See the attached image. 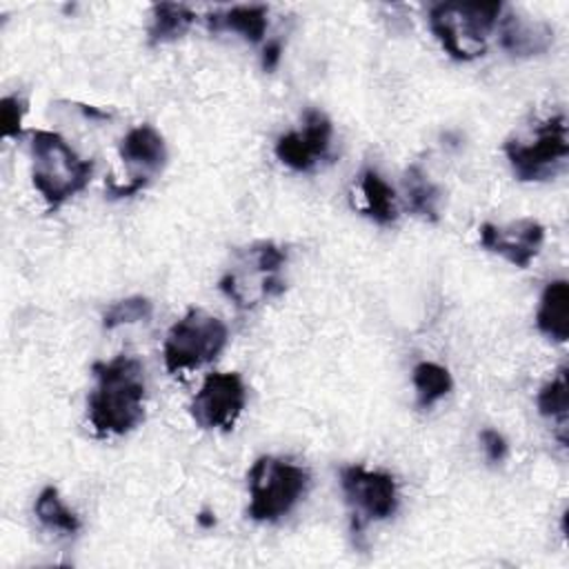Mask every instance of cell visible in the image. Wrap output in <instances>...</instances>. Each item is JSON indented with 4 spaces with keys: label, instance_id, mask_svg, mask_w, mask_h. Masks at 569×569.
Returning a JSON list of instances; mask_svg holds the SVG:
<instances>
[{
    "label": "cell",
    "instance_id": "obj_1",
    "mask_svg": "<svg viewBox=\"0 0 569 569\" xmlns=\"http://www.w3.org/2000/svg\"><path fill=\"white\" fill-rule=\"evenodd\" d=\"M96 387L89 396V420L98 436H124L144 418V369L131 356L93 365Z\"/></svg>",
    "mask_w": 569,
    "mask_h": 569
},
{
    "label": "cell",
    "instance_id": "obj_2",
    "mask_svg": "<svg viewBox=\"0 0 569 569\" xmlns=\"http://www.w3.org/2000/svg\"><path fill=\"white\" fill-rule=\"evenodd\" d=\"M31 160V182L49 209L60 207L82 191L93 173V162L80 158L56 131H33Z\"/></svg>",
    "mask_w": 569,
    "mask_h": 569
},
{
    "label": "cell",
    "instance_id": "obj_3",
    "mask_svg": "<svg viewBox=\"0 0 569 569\" xmlns=\"http://www.w3.org/2000/svg\"><path fill=\"white\" fill-rule=\"evenodd\" d=\"M500 11V2H442L429 11V29L453 60H473L485 53Z\"/></svg>",
    "mask_w": 569,
    "mask_h": 569
},
{
    "label": "cell",
    "instance_id": "obj_4",
    "mask_svg": "<svg viewBox=\"0 0 569 569\" xmlns=\"http://www.w3.org/2000/svg\"><path fill=\"white\" fill-rule=\"evenodd\" d=\"M284 262L287 251L280 244L271 240L256 242L236 253V264L222 276L220 289L238 307L251 309L260 300L276 298L284 291L287 284L280 276Z\"/></svg>",
    "mask_w": 569,
    "mask_h": 569
},
{
    "label": "cell",
    "instance_id": "obj_5",
    "mask_svg": "<svg viewBox=\"0 0 569 569\" xmlns=\"http://www.w3.org/2000/svg\"><path fill=\"white\" fill-rule=\"evenodd\" d=\"M247 513L258 522H273L287 516L309 487V471L276 456H260L249 469Z\"/></svg>",
    "mask_w": 569,
    "mask_h": 569
},
{
    "label": "cell",
    "instance_id": "obj_6",
    "mask_svg": "<svg viewBox=\"0 0 569 569\" xmlns=\"http://www.w3.org/2000/svg\"><path fill=\"white\" fill-rule=\"evenodd\" d=\"M227 338V325L218 316L202 309H189L167 333L162 347L164 367L171 373L202 367L218 358Z\"/></svg>",
    "mask_w": 569,
    "mask_h": 569
},
{
    "label": "cell",
    "instance_id": "obj_7",
    "mask_svg": "<svg viewBox=\"0 0 569 569\" xmlns=\"http://www.w3.org/2000/svg\"><path fill=\"white\" fill-rule=\"evenodd\" d=\"M505 153L518 180L529 182L556 176L569 156L567 118L560 113L545 120L536 127L533 138L529 140H509Z\"/></svg>",
    "mask_w": 569,
    "mask_h": 569
},
{
    "label": "cell",
    "instance_id": "obj_8",
    "mask_svg": "<svg viewBox=\"0 0 569 569\" xmlns=\"http://www.w3.org/2000/svg\"><path fill=\"white\" fill-rule=\"evenodd\" d=\"M247 402V389L242 378L233 371L209 373L193 396L189 411L196 425L202 429H233Z\"/></svg>",
    "mask_w": 569,
    "mask_h": 569
},
{
    "label": "cell",
    "instance_id": "obj_9",
    "mask_svg": "<svg viewBox=\"0 0 569 569\" xmlns=\"http://www.w3.org/2000/svg\"><path fill=\"white\" fill-rule=\"evenodd\" d=\"M340 485L353 513L365 520H385L398 509L396 480L385 471L351 465L340 471Z\"/></svg>",
    "mask_w": 569,
    "mask_h": 569
},
{
    "label": "cell",
    "instance_id": "obj_10",
    "mask_svg": "<svg viewBox=\"0 0 569 569\" xmlns=\"http://www.w3.org/2000/svg\"><path fill=\"white\" fill-rule=\"evenodd\" d=\"M120 158L127 162V167L133 169L131 182L129 184L109 182V189L113 196H131L142 187H147L149 176L158 173L164 167L167 162L164 138L151 124H138L120 140Z\"/></svg>",
    "mask_w": 569,
    "mask_h": 569
},
{
    "label": "cell",
    "instance_id": "obj_11",
    "mask_svg": "<svg viewBox=\"0 0 569 569\" xmlns=\"http://www.w3.org/2000/svg\"><path fill=\"white\" fill-rule=\"evenodd\" d=\"M478 231L480 244L487 251L502 256L520 269L529 267L545 242V227L533 218H522L509 224L485 222Z\"/></svg>",
    "mask_w": 569,
    "mask_h": 569
},
{
    "label": "cell",
    "instance_id": "obj_12",
    "mask_svg": "<svg viewBox=\"0 0 569 569\" xmlns=\"http://www.w3.org/2000/svg\"><path fill=\"white\" fill-rule=\"evenodd\" d=\"M331 133V120L322 111L311 109L305 113L302 131H289L278 138L276 156L293 171H309L320 158L327 156Z\"/></svg>",
    "mask_w": 569,
    "mask_h": 569
},
{
    "label": "cell",
    "instance_id": "obj_13",
    "mask_svg": "<svg viewBox=\"0 0 569 569\" xmlns=\"http://www.w3.org/2000/svg\"><path fill=\"white\" fill-rule=\"evenodd\" d=\"M553 42V29L547 22L527 20L509 13L500 22V44L511 56H538Z\"/></svg>",
    "mask_w": 569,
    "mask_h": 569
},
{
    "label": "cell",
    "instance_id": "obj_14",
    "mask_svg": "<svg viewBox=\"0 0 569 569\" xmlns=\"http://www.w3.org/2000/svg\"><path fill=\"white\" fill-rule=\"evenodd\" d=\"M569 284L567 280H551L542 296L540 307L536 311V327L540 333L556 342H565L569 338Z\"/></svg>",
    "mask_w": 569,
    "mask_h": 569
},
{
    "label": "cell",
    "instance_id": "obj_15",
    "mask_svg": "<svg viewBox=\"0 0 569 569\" xmlns=\"http://www.w3.org/2000/svg\"><path fill=\"white\" fill-rule=\"evenodd\" d=\"M211 31H233L249 42H260L267 31V7L262 4H240L224 11L209 13L207 18Z\"/></svg>",
    "mask_w": 569,
    "mask_h": 569
},
{
    "label": "cell",
    "instance_id": "obj_16",
    "mask_svg": "<svg viewBox=\"0 0 569 569\" xmlns=\"http://www.w3.org/2000/svg\"><path fill=\"white\" fill-rule=\"evenodd\" d=\"M196 22V13L176 2H160L151 7V24H149V42L151 44H164L182 38L189 27Z\"/></svg>",
    "mask_w": 569,
    "mask_h": 569
},
{
    "label": "cell",
    "instance_id": "obj_17",
    "mask_svg": "<svg viewBox=\"0 0 569 569\" xmlns=\"http://www.w3.org/2000/svg\"><path fill=\"white\" fill-rule=\"evenodd\" d=\"M360 191L365 198V213L376 220L378 224H391L398 218L396 209V193L393 189L376 173L367 169L360 178Z\"/></svg>",
    "mask_w": 569,
    "mask_h": 569
},
{
    "label": "cell",
    "instance_id": "obj_18",
    "mask_svg": "<svg viewBox=\"0 0 569 569\" xmlns=\"http://www.w3.org/2000/svg\"><path fill=\"white\" fill-rule=\"evenodd\" d=\"M33 511L47 529L64 531V533H76L80 529V518L60 500V493L56 487H44L38 493Z\"/></svg>",
    "mask_w": 569,
    "mask_h": 569
},
{
    "label": "cell",
    "instance_id": "obj_19",
    "mask_svg": "<svg viewBox=\"0 0 569 569\" xmlns=\"http://www.w3.org/2000/svg\"><path fill=\"white\" fill-rule=\"evenodd\" d=\"M405 189H407V200L413 213H418L425 220H438L440 189L420 171V167L413 164L407 169Z\"/></svg>",
    "mask_w": 569,
    "mask_h": 569
},
{
    "label": "cell",
    "instance_id": "obj_20",
    "mask_svg": "<svg viewBox=\"0 0 569 569\" xmlns=\"http://www.w3.org/2000/svg\"><path fill=\"white\" fill-rule=\"evenodd\" d=\"M413 387L418 393V407H431L436 400L447 396L453 387L451 373L436 362H418L413 367Z\"/></svg>",
    "mask_w": 569,
    "mask_h": 569
},
{
    "label": "cell",
    "instance_id": "obj_21",
    "mask_svg": "<svg viewBox=\"0 0 569 569\" xmlns=\"http://www.w3.org/2000/svg\"><path fill=\"white\" fill-rule=\"evenodd\" d=\"M153 313V302L144 296H131L113 302L104 316H102V327L104 329H116L120 325H133L140 320H149Z\"/></svg>",
    "mask_w": 569,
    "mask_h": 569
},
{
    "label": "cell",
    "instance_id": "obj_22",
    "mask_svg": "<svg viewBox=\"0 0 569 569\" xmlns=\"http://www.w3.org/2000/svg\"><path fill=\"white\" fill-rule=\"evenodd\" d=\"M538 411L545 418H560V425H567V407H569V398H567V369L562 367L558 371V376L547 382L536 398Z\"/></svg>",
    "mask_w": 569,
    "mask_h": 569
},
{
    "label": "cell",
    "instance_id": "obj_23",
    "mask_svg": "<svg viewBox=\"0 0 569 569\" xmlns=\"http://www.w3.org/2000/svg\"><path fill=\"white\" fill-rule=\"evenodd\" d=\"M27 102L20 96H4L0 100V129L4 138H18L22 133V118Z\"/></svg>",
    "mask_w": 569,
    "mask_h": 569
},
{
    "label": "cell",
    "instance_id": "obj_24",
    "mask_svg": "<svg viewBox=\"0 0 569 569\" xmlns=\"http://www.w3.org/2000/svg\"><path fill=\"white\" fill-rule=\"evenodd\" d=\"M480 440H482L485 453L491 462H500L507 456V440L496 429H482Z\"/></svg>",
    "mask_w": 569,
    "mask_h": 569
},
{
    "label": "cell",
    "instance_id": "obj_25",
    "mask_svg": "<svg viewBox=\"0 0 569 569\" xmlns=\"http://www.w3.org/2000/svg\"><path fill=\"white\" fill-rule=\"evenodd\" d=\"M280 53H282V44L278 40L269 42L264 47V51H262V69L264 71H273L278 67V62H280Z\"/></svg>",
    "mask_w": 569,
    "mask_h": 569
},
{
    "label": "cell",
    "instance_id": "obj_26",
    "mask_svg": "<svg viewBox=\"0 0 569 569\" xmlns=\"http://www.w3.org/2000/svg\"><path fill=\"white\" fill-rule=\"evenodd\" d=\"M198 522H200L202 527H211V525H216V518H213L209 511H204V513L198 516Z\"/></svg>",
    "mask_w": 569,
    "mask_h": 569
}]
</instances>
